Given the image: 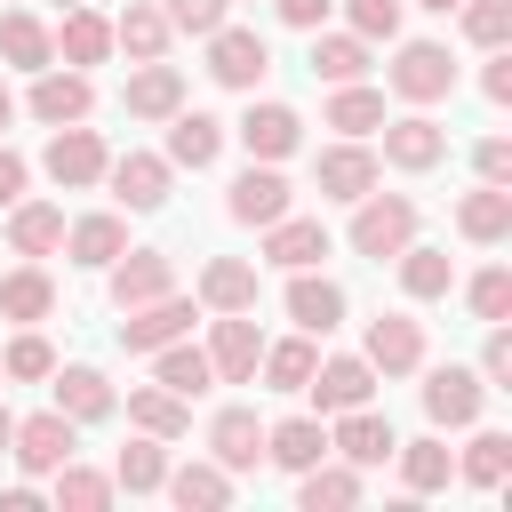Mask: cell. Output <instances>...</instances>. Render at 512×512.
Wrapping results in <instances>:
<instances>
[{
    "label": "cell",
    "mask_w": 512,
    "mask_h": 512,
    "mask_svg": "<svg viewBox=\"0 0 512 512\" xmlns=\"http://www.w3.org/2000/svg\"><path fill=\"white\" fill-rule=\"evenodd\" d=\"M416 224H424V208H416L408 192H360L344 240H352V256H376V264H384V256H400V248L416 240Z\"/></svg>",
    "instance_id": "1"
},
{
    "label": "cell",
    "mask_w": 512,
    "mask_h": 512,
    "mask_svg": "<svg viewBox=\"0 0 512 512\" xmlns=\"http://www.w3.org/2000/svg\"><path fill=\"white\" fill-rule=\"evenodd\" d=\"M384 88L400 104H440V96H456V64L440 40H400V56L384 64Z\"/></svg>",
    "instance_id": "2"
},
{
    "label": "cell",
    "mask_w": 512,
    "mask_h": 512,
    "mask_svg": "<svg viewBox=\"0 0 512 512\" xmlns=\"http://www.w3.org/2000/svg\"><path fill=\"white\" fill-rule=\"evenodd\" d=\"M264 72H272L264 32H248V24H216V32H208V80H216V88L256 96V80H264Z\"/></svg>",
    "instance_id": "3"
},
{
    "label": "cell",
    "mask_w": 512,
    "mask_h": 512,
    "mask_svg": "<svg viewBox=\"0 0 512 512\" xmlns=\"http://www.w3.org/2000/svg\"><path fill=\"white\" fill-rule=\"evenodd\" d=\"M104 160H112V152H104V136H96V128H80V120H72V128H48L40 168H48V184H56V192H88V184H104Z\"/></svg>",
    "instance_id": "4"
},
{
    "label": "cell",
    "mask_w": 512,
    "mask_h": 512,
    "mask_svg": "<svg viewBox=\"0 0 512 512\" xmlns=\"http://www.w3.org/2000/svg\"><path fill=\"white\" fill-rule=\"evenodd\" d=\"M24 112H32L40 128H72V120H88V112H96V80H88V72H72V64H48V72H32Z\"/></svg>",
    "instance_id": "5"
},
{
    "label": "cell",
    "mask_w": 512,
    "mask_h": 512,
    "mask_svg": "<svg viewBox=\"0 0 512 512\" xmlns=\"http://www.w3.org/2000/svg\"><path fill=\"white\" fill-rule=\"evenodd\" d=\"M384 168H400V176H424V168H440L448 160V128L416 104V112H400V120H384V152H376Z\"/></svg>",
    "instance_id": "6"
},
{
    "label": "cell",
    "mask_w": 512,
    "mask_h": 512,
    "mask_svg": "<svg viewBox=\"0 0 512 512\" xmlns=\"http://www.w3.org/2000/svg\"><path fill=\"white\" fill-rule=\"evenodd\" d=\"M104 184L128 216H152V208H168L176 168H168V152H120V160H104Z\"/></svg>",
    "instance_id": "7"
},
{
    "label": "cell",
    "mask_w": 512,
    "mask_h": 512,
    "mask_svg": "<svg viewBox=\"0 0 512 512\" xmlns=\"http://www.w3.org/2000/svg\"><path fill=\"white\" fill-rule=\"evenodd\" d=\"M296 208V192H288V176H280V160H248L240 176H232V192H224V216L232 224H272V216H288Z\"/></svg>",
    "instance_id": "8"
},
{
    "label": "cell",
    "mask_w": 512,
    "mask_h": 512,
    "mask_svg": "<svg viewBox=\"0 0 512 512\" xmlns=\"http://www.w3.org/2000/svg\"><path fill=\"white\" fill-rule=\"evenodd\" d=\"M208 368H216V384H256V360H264V328H256V312H216V328H208Z\"/></svg>",
    "instance_id": "9"
},
{
    "label": "cell",
    "mask_w": 512,
    "mask_h": 512,
    "mask_svg": "<svg viewBox=\"0 0 512 512\" xmlns=\"http://www.w3.org/2000/svg\"><path fill=\"white\" fill-rule=\"evenodd\" d=\"M480 408H488V384H480V368H432L424 376V416H432V432H464V424H480Z\"/></svg>",
    "instance_id": "10"
},
{
    "label": "cell",
    "mask_w": 512,
    "mask_h": 512,
    "mask_svg": "<svg viewBox=\"0 0 512 512\" xmlns=\"http://www.w3.org/2000/svg\"><path fill=\"white\" fill-rule=\"evenodd\" d=\"M80 448V424L64 416V408H40V416H16V440H8V456L32 472V480H48L64 456Z\"/></svg>",
    "instance_id": "11"
},
{
    "label": "cell",
    "mask_w": 512,
    "mask_h": 512,
    "mask_svg": "<svg viewBox=\"0 0 512 512\" xmlns=\"http://www.w3.org/2000/svg\"><path fill=\"white\" fill-rule=\"evenodd\" d=\"M376 176H384V160L368 152V136H344V144H328L320 160H312V184H320V200H360V192H376Z\"/></svg>",
    "instance_id": "12"
},
{
    "label": "cell",
    "mask_w": 512,
    "mask_h": 512,
    "mask_svg": "<svg viewBox=\"0 0 512 512\" xmlns=\"http://www.w3.org/2000/svg\"><path fill=\"white\" fill-rule=\"evenodd\" d=\"M192 320H200V304L168 288V296H152V304H128V312H120V344H128V352H160V344L192 336Z\"/></svg>",
    "instance_id": "13"
},
{
    "label": "cell",
    "mask_w": 512,
    "mask_h": 512,
    "mask_svg": "<svg viewBox=\"0 0 512 512\" xmlns=\"http://www.w3.org/2000/svg\"><path fill=\"white\" fill-rule=\"evenodd\" d=\"M360 360H368L376 376H416V368H424V320H408V312H376L368 336H360Z\"/></svg>",
    "instance_id": "14"
},
{
    "label": "cell",
    "mask_w": 512,
    "mask_h": 512,
    "mask_svg": "<svg viewBox=\"0 0 512 512\" xmlns=\"http://www.w3.org/2000/svg\"><path fill=\"white\" fill-rule=\"evenodd\" d=\"M104 272H112V312H128V304H152V296H168V288H176V264H168V248H120Z\"/></svg>",
    "instance_id": "15"
},
{
    "label": "cell",
    "mask_w": 512,
    "mask_h": 512,
    "mask_svg": "<svg viewBox=\"0 0 512 512\" xmlns=\"http://www.w3.org/2000/svg\"><path fill=\"white\" fill-rule=\"evenodd\" d=\"M312 400H320V416H344V408H368L376 400V368L360 360V352H336V360H320L312 368V384H304Z\"/></svg>",
    "instance_id": "16"
},
{
    "label": "cell",
    "mask_w": 512,
    "mask_h": 512,
    "mask_svg": "<svg viewBox=\"0 0 512 512\" xmlns=\"http://www.w3.org/2000/svg\"><path fill=\"white\" fill-rule=\"evenodd\" d=\"M120 112H128V120H168V112H184V72H176L168 56L136 64L128 88H120Z\"/></svg>",
    "instance_id": "17"
},
{
    "label": "cell",
    "mask_w": 512,
    "mask_h": 512,
    "mask_svg": "<svg viewBox=\"0 0 512 512\" xmlns=\"http://www.w3.org/2000/svg\"><path fill=\"white\" fill-rule=\"evenodd\" d=\"M232 136H240L248 160H288V152L304 144V120H296V104H248Z\"/></svg>",
    "instance_id": "18"
},
{
    "label": "cell",
    "mask_w": 512,
    "mask_h": 512,
    "mask_svg": "<svg viewBox=\"0 0 512 512\" xmlns=\"http://www.w3.org/2000/svg\"><path fill=\"white\" fill-rule=\"evenodd\" d=\"M400 440H392V416H376V408H344L336 424H328V456H344V464H384Z\"/></svg>",
    "instance_id": "19"
},
{
    "label": "cell",
    "mask_w": 512,
    "mask_h": 512,
    "mask_svg": "<svg viewBox=\"0 0 512 512\" xmlns=\"http://www.w3.org/2000/svg\"><path fill=\"white\" fill-rule=\"evenodd\" d=\"M328 256V224L320 216H272L264 224V264H280V272H304V264H320Z\"/></svg>",
    "instance_id": "20"
},
{
    "label": "cell",
    "mask_w": 512,
    "mask_h": 512,
    "mask_svg": "<svg viewBox=\"0 0 512 512\" xmlns=\"http://www.w3.org/2000/svg\"><path fill=\"white\" fill-rule=\"evenodd\" d=\"M288 320L304 328V336H328V328H344V288L328 280V272H288Z\"/></svg>",
    "instance_id": "21"
},
{
    "label": "cell",
    "mask_w": 512,
    "mask_h": 512,
    "mask_svg": "<svg viewBox=\"0 0 512 512\" xmlns=\"http://www.w3.org/2000/svg\"><path fill=\"white\" fill-rule=\"evenodd\" d=\"M208 456H216L224 472H256V464H264V424H256V408H216V416H208Z\"/></svg>",
    "instance_id": "22"
},
{
    "label": "cell",
    "mask_w": 512,
    "mask_h": 512,
    "mask_svg": "<svg viewBox=\"0 0 512 512\" xmlns=\"http://www.w3.org/2000/svg\"><path fill=\"white\" fill-rule=\"evenodd\" d=\"M160 496L184 504V512H224V504H232V472H224L216 456H192V464H168Z\"/></svg>",
    "instance_id": "23"
},
{
    "label": "cell",
    "mask_w": 512,
    "mask_h": 512,
    "mask_svg": "<svg viewBox=\"0 0 512 512\" xmlns=\"http://www.w3.org/2000/svg\"><path fill=\"white\" fill-rule=\"evenodd\" d=\"M320 456H328V424H320V416H280V424H264V464L312 472Z\"/></svg>",
    "instance_id": "24"
},
{
    "label": "cell",
    "mask_w": 512,
    "mask_h": 512,
    "mask_svg": "<svg viewBox=\"0 0 512 512\" xmlns=\"http://www.w3.org/2000/svg\"><path fill=\"white\" fill-rule=\"evenodd\" d=\"M168 40H176V24L160 16V0H128V8L112 16V48H120L128 64H152V56H168Z\"/></svg>",
    "instance_id": "25"
},
{
    "label": "cell",
    "mask_w": 512,
    "mask_h": 512,
    "mask_svg": "<svg viewBox=\"0 0 512 512\" xmlns=\"http://www.w3.org/2000/svg\"><path fill=\"white\" fill-rule=\"evenodd\" d=\"M216 152H224V120L216 112H168V168H216Z\"/></svg>",
    "instance_id": "26"
},
{
    "label": "cell",
    "mask_w": 512,
    "mask_h": 512,
    "mask_svg": "<svg viewBox=\"0 0 512 512\" xmlns=\"http://www.w3.org/2000/svg\"><path fill=\"white\" fill-rule=\"evenodd\" d=\"M456 232H464L472 248L512 240V184H480V192H464V200H456Z\"/></svg>",
    "instance_id": "27"
},
{
    "label": "cell",
    "mask_w": 512,
    "mask_h": 512,
    "mask_svg": "<svg viewBox=\"0 0 512 512\" xmlns=\"http://www.w3.org/2000/svg\"><path fill=\"white\" fill-rule=\"evenodd\" d=\"M0 216H8V248H16V256L40 264V256L64 248V208H56V200H16V208H0Z\"/></svg>",
    "instance_id": "28"
},
{
    "label": "cell",
    "mask_w": 512,
    "mask_h": 512,
    "mask_svg": "<svg viewBox=\"0 0 512 512\" xmlns=\"http://www.w3.org/2000/svg\"><path fill=\"white\" fill-rule=\"evenodd\" d=\"M312 368H320V336H304V328H296V336H280V344L264 336V360H256L264 392H304V384H312Z\"/></svg>",
    "instance_id": "29"
},
{
    "label": "cell",
    "mask_w": 512,
    "mask_h": 512,
    "mask_svg": "<svg viewBox=\"0 0 512 512\" xmlns=\"http://www.w3.org/2000/svg\"><path fill=\"white\" fill-rule=\"evenodd\" d=\"M48 312H56V280H48L32 256H24L16 272H0V320H16V328H40Z\"/></svg>",
    "instance_id": "30"
},
{
    "label": "cell",
    "mask_w": 512,
    "mask_h": 512,
    "mask_svg": "<svg viewBox=\"0 0 512 512\" xmlns=\"http://www.w3.org/2000/svg\"><path fill=\"white\" fill-rule=\"evenodd\" d=\"M0 64H16V72H48V64H56V32H48L32 8H8V16H0Z\"/></svg>",
    "instance_id": "31"
},
{
    "label": "cell",
    "mask_w": 512,
    "mask_h": 512,
    "mask_svg": "<svg viewBox=\"0 0 512 512\" xmlns=\"http://www.w3.org/2000/svg\"><path fill=\"white\" fill-rule=\"evenodd\" d=\"M56 56H64L72 72L104 64V56H112V16H96L88 0H80V8H64V24H56Z\"/></svg>",
    "instance_id": "32"
},
{
    "label": "cell",
    "mask_w": 512,
    "mask_h": 512,
    "mask_svg": "<svg viewBox=\"0 0 512 512\" xmlns=\"http://www.w3.org/2000/svg\"><path fill=\"white\" fill-rule=\"evenodd\" d=\"M120 248H128V224H120L112 208H96V216H72V224H64V256H72V264H88V272H104Z\"/></svg>",
    "instance_id": "33"
},
{
    "label": "cell",
    "mask_w": 512,
    "mask_h": 512,
    "mask_svg": "<svg viewBox=\"0 0 512 512\" xmlns=\"http://www.w3.org/2000/svg\"><path fill=\"white\" fill-rule=\"evenodd\" d=\"M448 288H456V256L408 240V248H400V296H408V304H440Z\"/></svg>",
    "instance_id": "34"
},
{
    "label": "cell",
    "mask_w": 512,
    "mask_h": 512,
    "mask_svg": "<svg viewBox=\"0 0 512 512\" xmlns=\"http://www.w3.org/2000/svg\"><path fill=\"white\" fill-rule=\"evenodd\" d=\"M200 304L208 312H256V264L248 256H208L200 264Z\"/></svg>",
    "instance_id": "35"
},
{
    "label": "cell",
    "mask_w": 512,
    "mask_h": 512,
    "mask_svg": "<svg viewBox=\"0 0 512 512\" xmlns=\"http://www.w3.org/2000/svg\"><path fill=\"white\" fill-rule=\"evenodd\" d=\"M48 384H56V408L72 416V424H104L120 400H112V384H104V368H48Z\"/></svg>",
    "instance_id": "36"
},
{
    "label": "cell",
    "mask_w": 512,
    "mask_h": 512,
    "mask_svg": "<svg viewBox=\"0 0 512 512\" xmlns=\"http://www.w3.org/2000/svg\"><path fill=\"white\" fill-rule=\"evenodd\" d=\"M152 384H168L176 400H200V392L216 384V368H208V352H200L192 336H176V344H160V352H152Z\"/></svg>",
    "instance_id": "37"
},
{
    "label": "cell",
    "mask_w": 512,
    "mask_h": 512,
    "mask_svg": "<svg viewBox=\"0 0 512 512\" xmlns=\"http://www.w3.org/2000/svg\"><path fill=\"white\" fill-rule=\"evenodd\" d=\"M128 424L152 432V440H184L192 432V400H176L168 384H136L128 392Z\"/></svg>",
    "instance_id": "38"
},
{
    "label": "cell",
    "mask_w": 512,
    "mask_h": 512,
    "mask_svg": "<svg viewBox=\"0 0 512 512\" xmlns=\"http://www.w3.org/2000/svg\"><path fill=\"white\" fill-rule=\"evenodd\" d=\"M392 456H400V488H408V496H432V488H448V480H456V456H448V440H440V432L400 440Z\"/></svg>",
    "instance_id": "39"
},
{
    "label": "cell",
    "mask_w": 512,
    "mask_h": 512,
    "mask_svg": "<svg viewBox=\"0 0 512 512\" xmlns=\"http://www.w3.org/2000/svg\"><path fill=\"white\" fill-rule=\"evenodd\" d=\"M296 504H304V512H344V504H360V464H344V456L328 464V456H320L312 472H296Z\"/></svg>",
    "instance_id": "40"
},
{
    "label": "cell",
    "mask_w": 512,
    "mask_h": 512,
    "mask_svg": "<svg viewBox=\"0 0 512 512\" xmlns=\"http://www.w3.org/2000/svg\"><path fill=\"white\" fill-rule=\"evenodd\" d=\"M160 480H168V440H128L120 456H112V488H128V496H160Z\"/></svg>",
    "instance_id": "41"
},
{
    "label": "cell",
    "mask_w": 512,
    "mask_h": 512,
    "mask_svg": "<svg viewBox=\"0 0 512 512\" xmlns=\"http://www.w3.org/2000/svg\"><path fill=\"white\" fill-rule=\"evenodd\" d=\"M312 72H320L328 88L360 80V72H368V40H360V32H328V24H320V32H312Z\"/></svg>",
    "instance_id": "42"
},
{
    "label": "cell",
    "mask_w": 512,
    "mask_h": 512,
    "mask_svg": "<svg viewBox=\"0 0 512 512\" xmlns=\"http://www.w3.org/2000/svg\"><path fill=\"white\" fill-rule=\"evenodd\" d=\"M336 136H376L384 128V88H360V80H344L336 96H328V112H320Z\"/></svg>",
    "instance_id": "43"
},
{
    "label": "cell",
    "mask_w": 512,
    "mask_h": 512,
    "mask_svg": "<svg viewBox=\"0 0 512 512\" xmlns=\"http://www.w3.org/2000/svg\"><path fill=\"white\" fill-rule=\"evenodd\" d=\"M504 472H512V432H472V448L456 456V480H472V488H504Z\"/></svg>",
    "instance_id": "44"
},
{
    "label": "cell",
    "mask_w": 512,
    "mask_h": 512,
    "mask_svg": "<svg viewBox=\"0 0 512 512\" xmlns=\"http://www.w3.org/2000/svg\"><path fill=\"white\" fill-rule=\"evenodd\" d=\"M48 480H56V504H64V512H104V504H112V472H96V464H72V456H64Z\"/></svg>",
    "instance_id": "45"
},
{
    "label": "cell",
    "mask_w": 512,
    "mask_h": 512,
    "mask_svg": "<svg viewBox=\"0 0 512 512\" xmlns=\"http://www.w3.org/2000/svg\"><path fill=\"white\" fill-rule=\"evenodd\" d=\"M48 368H56V344H48L40 328H16L8 352H0V376H16V384H48Z\"/></svg>",
    "instance_id": "46"
},
{
    "label": "cell",
    "mask_w": 512,
    "mask_h": 512,
    "mask_svg": "<svg viewBox=\"0 0 512 512\" xmlns=\"http://www.w3.org/2000/svg\"><path fill=\"white\" fill-rule=\"evenodd\" d=\"M464 304H472V320H512V272H504V264L472 272V280H464Z\"/></svg>",
    "instance_id": "47"
},
{
    "label": "cell",
    "mask_w": 512,
    "mask_h": 512,
    "mask_svg": "<svg viewBox=\"0 0 512 512\" xmlns=\"http://www.w3.org/2000/svg\"><path fill=\"white\" fill-rule=\"evenodd\" d=\"M456 16H464V40L472 48H504L512 40V0H464Z\"/></svg>",
    "instance_id": "48"
},
{
    "label": "cell",
    "mask_w": 512,
    "mask_h": 512,
    "mask_svg": "<svg viewBox=\"0 0 512 512\" xmlns=\"http://www.w3.org/2000/svg\"><path fill=\"white\" fill-rule=\"evenodd\" d=\"M344 32H360L368 48L400 40V0H344Z\"/></svg>",
    "instance_id": "49"
},
{
    "label": "cell",
    "mask_w": 512,
    "mask_h": 512,
    "mask_svg": "<svg viewBox=\"0 0 512 512\" xmlns=\"http://www.w3.org/2000/svg\"><path fill=\"white\" fill-rule=\"evenodd\" d=\"M480 384L488 392H512V328L488 320V344H480Z\"/></svg>",
    "instance_id": "50"
},
{
    "label": "cell",
    "mask_w": 512,
    "mask_h": 512,
    "mask_svg": "<svg viewBox=\"0 0 512 512\" xmlns=\"http://www.w3.org/2000/svg\"><path fill=\"white\" fill-rule=\"evenodd\" d=\"M224 8H232V0H160V16H168L176 32H192V40H208V32L224 24Z\"/></svg>",
    "instance_id": "51"
},
{
    "label": "cell",
    "mask_w": 512,
    "mask_h": 512,
    "mask_svg": "<svg viewBox=\"0 0 512 512\" xmlns=\"http://www.w3.org/2000/svg\"><path fill=\"white\" fill-rule=\"evenodd\" d=\"M472 168H480V184H512V136H480Z\"/></svg>",
    "instance_id": "52"
},
{
    "label": "cell",
    "mask_w": 512,
    "mask_h": 512,
    "mask_svg": "<svg viewBox=\"0 0 512 512\" xmlns=\"http://www.w3.org/2000/svg\"><path fill=\"white\" fill-rule=\"evenodd\" d=\"M272 8H280V24H288V32H320L336 0H272Z\"/></svg>",
    "instance_id": "53"
},
{
    "label": "cell",
    "mask_w": 512,
    "mask_h": 512,
    "mask_svg": "<svg viewBox=\"0 0 512 512\" xmlns=\"http://www.w3.org/2000/svg\"><path fill=\"white\" fill-rule=\"evenodd\" d=\"M480 96H488V104H512V56H504V48H488V72H480Z\"/></svg>",
    "instance_id": "54"
},
{
    "label": "cell",
    "mask_w": 512,
    "mask_h": 512,
    "mask_svg": "<svg viewBox=\"0 0 512 512\" xmlns=\"http://www.w3.org/2000/svg\"><path fill=\"white\" fill-rule=\"evenodd\" d=\"M24 184H32L24 152H8V144H0V208H16V200H24Z\"/></svg>",
    "instance_id": "55"
},
{
    "label": "cell",
    "mask_w": 512,
    "mask_h": 512,
    "mask_svg": "<svg viewBox=\"0 0 512 512\" xmlns=\"http://www.w3.org/2000/svg\"><path fill=\"white\" fill-rule=\"evenodd\" d=\"M416 8H432V16H456V8H464V0H416Z\"/></svg>",
    "instance_id": "56"
},
{
    "label": "cell",
    "mask_w": 512,
    "mask_h": 512,
    "mask_svg": "<svg viewBox=\"0 0 512 512\" xmlns=\"http://www.w3.org/2000/svg\"><path fill=\"white\" fill-rule=\"evenodd\" d=\"M8 120H16V96H8V80H0V128H8Z\"/></svg>",
    "instance_id": "57"
},
{
    "label": "cell",
    "mask_w": 512,
    "mask_h": 512,
    "mask_svg": "<svg viewBox=\"0 0 512 512\" xmlns=\"http://www.w3.org/2000/svg\"><path fill=\"white\" fill-rule=\"evenodd\" d=\"M8 440H16V416H8V408H0V448H8Z\"/></svg>",
    "instance_id": "58"
},
{
    "label": "cell",
    "mask_w": 512,
    "mask_h": 512,
    "mask_svg": "<svg viewBox=\"0 0 512 512\" xmlns=\"http://www.w3.org/2000/svg\"><path fill=\"white\" fill-rule=\"evenodd\" d=\"M56 8H80V0H56Z\"/></svg>",
    "instance_id": "59"
}]
</instances>
